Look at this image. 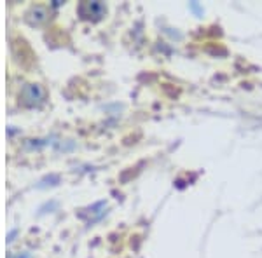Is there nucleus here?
<instances>
[{
    "label": "nucleus",
    "instance_id": "nucleus-1",
    "mask_svg": "<svg viewBox=\"0 0 262 258\" xmlns=\"http://www.w3.org/2000/svg\"><path fill=\"white\" fill-rule=\"evenodd\" d=\"M42 98V91L39 86H27L23 91V103L27 105H35L39 103V100Z\"/></svg>",
    "mask_w": 262,
    "mask_h": 258
},
{
    "label": "nucleus",
    "instance_id": "nucleus-2",
    "mask_svg": "<svg viewBox=\"0 0 262 258\" xmlns=\"http://www.w3.org/2000/svg\"><path fill=\"white\" fill-rule=\"evenodd\" d=\"M16 258H21V255H18V256H16ZM23 258H28V255H23Z\"/></svg>",
    "mask_w": 262,
    "mask_h": 258
}]
</instances>
